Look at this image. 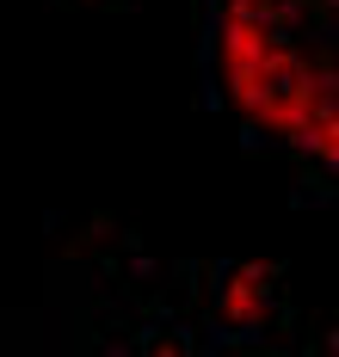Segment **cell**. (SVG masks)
<instances>
[{"mask_svg":"<svg viewBox=\"0 0 339 357\" xmlns=\"http://www.w3.org/2000/svg\"><path fill=\"white\" fill-rule=\"evenodd\" d=\"M204 68L259 142L333 173V0H204Z\"/></svg>","mask_w":339,"mask_h":357,"instance_id":"1","label":"cell"},{"mask_svg":"<svg viewBox=\"0 0 339 357\" xmlns=\"http://www.w3.org/2000/svg\"><path fill=\"white\" fill-rule=\"evenodd\" d=\"M216 357H315V333L284 339V345H234V351H223V345H216ZM321 357H327V351H321Z\"/></svg>","mask_w":339,"mask_h":357,"instance_id":"2","label":"cell"}]
</instances>
